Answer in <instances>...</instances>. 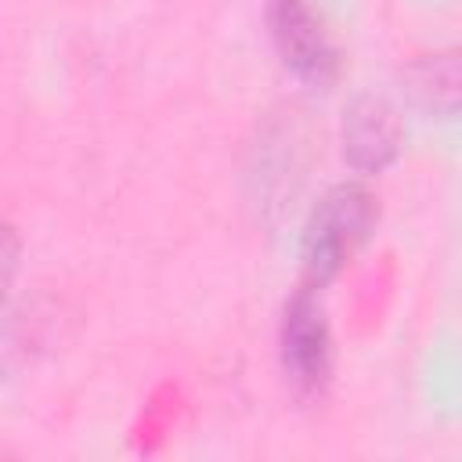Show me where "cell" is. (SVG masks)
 Listing matches in <instances>:
<instances>
[{
	"label": "cell",
	"instance_id": "obj_4",
	"mask_svg": "<svg viewBox=\"0 0 462 462\" xmlns=\"http://www.w3.org/2000/svg\"><path fill=\"white\" fill-rule=\"evenodd\" d=\"M343 159L357 173H383L401 152V119L397 112L372 94H361L343 112Z\"/></svg>",
	"mask_w": 462,
	"mask_h": 462
},
{
	"label": "cell",
	"instance_id": "obj_1",
	"mask_svg": "<svg viewBox=\"0 0 462 462\" xmlns=\"http://www.w3.org/2000/svg\"><path fill=\"white\" fill-rule=\"evenodd\" d=\"M379 220V202L365 184L328 188L307 217L303 227V285L321 289L332 282L343 263L365 245Z\"/></svg>",
	"mask_w": 462,
	"mask_h": 462
},
{
	"label": "cell",
	"instance_id": "obj_2",
	"mask_svg": "<svg viewBox=\"0 0 462 462\" xmlns=\"http://www.w3.org/2000/svg\"><path fill=\"white\" fill-rule=\"evenodd\" d=\"M282 368L300 393H321L332 372V332L310 285H300L282 310Z\"/></svg>",
	"mask_w": 462,
	"mask_h": 462
},
{
	"label": "cell",
	"instance_id": "obj_7",
	"mask_svg": "<svg viewBox=\"0 0 462 462\" xmlns=\"http://www.w3.org/2000/svg\"><path fill=\"white\" fill-rule=\"evenodd\" d=\"M18 350V336H14V318L7 314V307H4V300H0V368H4V361L11 357Z\"/></svg>",
	"mask_w": 462,
	"mask_h": 462
},
{
	"label": "cell",
	"instance_id": "obj_3",
	"mask_svg": "<svg viewBox=\"0 0 462 462\" xmlns=\"http://www.w3.org/2000/svg\"><path fill=\"white\" fill-rule=\"evenodd\" d=\"M263 18L282 65L292 76H300L310 87H328L336 79L339 54L318 14L307 7V0H267Z\"/></svg>",
	"mask_w": 462,
	"mask_h": 462
},
{
	"label": "cell",
	"instance_id": "obj_5",
	"mask_svg": "<svg viewBox=\"0 0 462 462\" xmlns=\"http://www.w3.org/2000/svg\"><path fill=\"white\" fill-rule=\"evenodd\" d=\"M408 90L422 108L451 116L455 97H458V61H455V54H433V58L411 65L408 69Z\"/></svg>",
	"mask_w": 462,
	"mask_h": 462
},
{
	"label": "cell",
	"instance_id": "obj_6",
	"mask_svg": "<svg viewBox=\"0 0 462 462\" xmlns=\"http://www.w3.org/2000/svg\"><path fill=\"white\" fill-rule=\"evenodd\" d=\"M14 267H18V238H14L11 224L0 217V300L7 296V285L14 278Z\"/></svg>",
	"mask_w": 462,
	"mask_h": 462
}]
</instances>
